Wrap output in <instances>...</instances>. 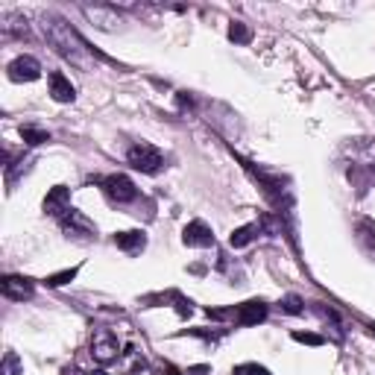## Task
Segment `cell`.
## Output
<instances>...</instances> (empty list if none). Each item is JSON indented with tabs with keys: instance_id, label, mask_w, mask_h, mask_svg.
Returning <instances> with one entry per match:
<instances>
[{
	"instance_id": "cell-1",
	"label": "cell",
	"mask_w": 375,
	"mask_h": 375,
	"mask_svg": "<svg viewBox=\"0 0 375 375\" xmlns=\"http://www.w3.org/2000/svg\"><path fill=\"white\" fill-rule=\"evenodd\" d=\"M44 35L50 38V44L56 47V53L62 59H68L71 65H77L79 71H91L94 68V62L103 59L100 53H94L88 44L82 41V35L71 27V24H65L62 18L56 15H47L44 18Z\"/></svg>"
},
{
	"instance_id": "cell-2",
	"label": "cell",
	"mask_w": 375,
	"mask_h": 375,
	"mask_svg": "<svg viewBox=\"0 0 375 375\" xmlns=\"http://www.w3.org/2000/svg\"><path fill=\"white\" fill-rule=\"evenodd\" d=\"M126 162L135 167V170H141V173H159L164 167V156L152 144H135V147H129Z\"/></svg>"
},
{
	"instance_id": "cell-3",
	"label": "cell",
	"mask_w": 375,
	"mask_h": 375,
	"mask_svg": "<svg viewBox=\"0 0 375 375\" xmlns=\"http://www.w3.org/2000/svg\"><path fill=\"white\" fill-rule=\"evenodd\" d=\"M103 191H106L108 200L118 203V206L132 203V200L138 196V188L132 185V179H129V176H123V173H112V176H106V179H103Z\"/></svg>"
},
{
	"instance_id": "cell-4",
	"label": "cell",
	"mask_w": 375,
	"mask_h": 375,
	"mask_svg": "<svg viewBox=\"0 0 375 375\" xmlns=\"http://www.w3.org/2000/svg\"><path fill=\"white\" fill-rule=\"evenodd\" d=\"M71 211H74L71 208V188H65V185L50 188L47 196H44V214L62 220V217H68Z\"/></svg>"
},
{
	"instance_id": "cell-5",
	"label": "cell",
	"mask_w": 375,
	"mask_h": 375,
	"mask_svg": "<svg viewBox=\"0 0 375 375\" xmlns=\"http://www.w3.org/2000/svg\"><path fill=\"white\" fill-rule=\"evenodd\" d=\"M91 355H94V361H100V364L118 361V337L108 332V328H100V332L94 335V340H91Z\"/></svg>"
},
{
	"instance_id": "cell-6",
	"label": "cell",
	"mask_w": 375,
	"mask_h": 375,
	"mask_svg": "<svg viewBox=\"0 0 375 375\" xmlns=\"http://www.w3.org/2000/svg\"><path fill=\"white\" fill-rule=\"evenodd\" d=\"M41 77V65L33 56H18L15 62H9V79L12 82H33Z\"/></svg>"
},
{
	"instance_id": "cell-7",
	"label": "cell",
	"mask_w": 375,
	"mask_h": 375,
	"mask_svg": "<svg viewBox=\"0 0 375 375\" xmlns=\"http://www.w3.org/2000/svg\"><path fill=\"white\" fill-rule=\"evenodd\" d=\"M264 320H267V305H264L261 299H250L240 308H235V323L237 325H258Z\"/></svg>"
},
{
	"instance_id": "cell-8",
	"label": "cell",
	"mask_w": 375,
	"mask_h": 375,
	"mask_svg": "<svg viewBox=\"0 0 375 375\" xmlns=\"http://www.w3.org/2000/svg\"><path fill=\"white\" fill-rule=\"evenodd\" d=\"M182 240H185V247L206 250V247H211V244H214V235H211V229L203 223V220H194V223H188V226H185Z\"/></svg>"
},
{
	"instance_id": "cell-9",
	"label": "cell",
	"mask_w": 375,
	"mask_h": 375,
	"mask_svg": "<svg viewBox=\"0 0 375 375\" xmlns=\"http://www.w3.org/2000/svg\"><path fill=\"white\" fill-rule=\"evenodd\" d=\"M59 223H62L65 232H68V237H71V235H77V237H94V235H97L94 223H91L88 217H82L79 211H71L68 217H62Z\"/></svg>"
},
{
	"instance_id": "cell-10",
	"label": "cell",
	"mask_w": 375,
	"mask_h": 375,
	"mask_svg": "<svg viewBox=\"0 0 375 375\" xmlns=\"http://www.w3.org/2000/svg\"><path fill=\"white\" fill-rule=\"evenodd\" d=\"M0 288H4V296H6V299H15V302L30 299V296H33V291H35V288H33V281H30V279H24V276H6Z\"/></svg>"
},
{
	"instance_id": "cell-11",
	"label": "cell",
	"mask_w": 375,
	"mask_h": 375,
	"mask_svg": "<svg viewBox=\"0 0 375 375\" xmlns=\"http://www.w3.org/2000/svg\"><path fill=\"white\" fill-rule=\"evenodd\" d=\"M50 97L56 100V103H74V97H77V88L71 85V79L65 77V74H50Z\"/></svg>"
},
{
	"instance_id": "cell-12",
	"label": "cell",
	"mask_w": 375,
	"mask_h": 375,
	"mask_svg": "<svg viewBox=\"0 0 375 375\" xmlns=\"http://www.w3.org/2000/svg\"><path fill=\"white\" fill-rule=\"evenodd\" d=\"M115 247L129 252V255H138L147 247V235L144 232H118L115 235Z\"/></svg>"
},
{
	"instance_id": "cell-13",
	"label": "cell",
	"mask_w": 375,
	"mask_h": 375,
	"mask_svg": "<svg viewBox=\"0 0 375 375\" xmlns=\"http://www.w3.org/2000/svg\"><path fill=\"white\" fill-rule=\"evenodd\" d=\"M82 12L94 21V24L106 27V30H112L115 24H121V18L112 12V9H106V6H82Z\"/></svg>"
},
{
	"instance_id": "cell-14",
	"label": "cell",
	"mask_w": 375,
	"mask_h": 375,
	"mask_svg": "<svg viewBox=\"0 0 375 375\" xmlns=\"http://www.w3.org/2000/svg\"><path fill=\"white\" fill-rule=\"evenodd\" d=\"M255 235H261V223H250V226H240V229H235V232H232L229 244H232L235 250H240V247L252 244V240H255Z\"/></svg>"
},
{
	"instance_id": "cell-15",
	"label": "cell",
	"mask_w": 375,
	"mask_h": 375,
	"mask_svg": "<svg viewBox=\"0 0 375 375\" xmlns=\"http://www.w3.org/2000/svg\"><path fill=\"white\" fill-rule=\"evenodd\" d=\"M21 138H24V144H30V147H38L44 141H50V132H44L38 126H21Z\"/></svg>"
},
{
	"instance_id": "cell-16",
	"label": "cell",
	"mask_w": 375,
	"mask_h": 375,
	"mask_svg": "<svg viewBox=\"0 0 375 375\" xmlns=\"http://www.w3.org/2000/svg\"><path fill=\"white\" fill-rule=\"evenodd\" d=\"M229 38L235 44H250L252 41V30L244 24V21H232V27H229Z\"/></svg>"
},
{
	"instance_id": "cell-17",
	"label": "cell",
	"mask_w": 375,
	"mask_h": 375,
	"mask_svg": "<svg viewBox=\"0 0 375 375\" xmlns=\"http://www.w3.org/2000/svg\"><path fill=\"white\" fill-rule=\"evenodd\" d=\"M0 375H24V366H21V358L15 352H6L4 366H0Z\"/></svg>"
},
{
	"instance_id": "cell-18",
	"label": "cell",
	"mask_w": 375,
	"mask_h": 375,
	"mask_svg": "<svg viewBox=\"0 0 375 375\" xmlns=\"http://www.w3.org/2000/svg\"><path fill=\"white\" fill-rule=\"evenodd\" d=\"M77 273H79V267H68V270H62V273H53V276H47V284H50V288H62V284L74 281Z\"/></svg>"
},
{
	"instance_id": "cell-19",
	"label": "cell",
	"mask_w": 375,
	"mask_h": 375,
	"mask_svg": "<svg viewBox=\"0 0 375 375\" xmlns=\"http://www.w3.org/2000/svg\"><path fill=\"white\" fill-rule=\"evenodd\" d=\"M281 311H284V314H293V317H296V314H302V311H305V302H302V299H299L296 293H288V296L281 299Z\"/></svg>"
},
{
	"instance_id": "cell-20",
	"label": "cell",
	"mask_w": 375,
	"mask_h": 375,
	"mask_svg": "<svg viewBox=\"0 0 375 375\" xmlns=\"http://www.w3.org/2000/svg\"><path fill=\"white\" fill-rule=\"evenodd\" d=\"M232 375H273L267 366H261V364H240L232 369Z\"/></svg>"
},
{
	"instance_id": "cell-21",
	"label": "cell",
	"mask_w": 375,
	"mask_h": 375,
	"mask_svg": "<svg viewBox=\"0 0 375 375\" xmlns=\"http://www.w3.org/2000/svg\"><path fill=\"white\" fill-rule=\"evenodd\" d=\"M293 340L296 343H305V346H323L325 340L320 337V335H314V332H293Z\"/></svg>"
},
{
	"instance_id": "cell-22",
	"label": "cell",
	"mask_w": 375,
	"mask_h": 375,
	"mask_svg": "<svg viewBox=\"0 0 375 375\" xmlns=\"http://www.w3.org/2000/svg\"><path fill=\"white\" fill-rule=\"evenodd\" d=\"M88 375H106V372H103V369H97V372H88Z\"/></svg>"
},
{
	"instance_id": "cell-23",
	"label": "cell",
	"mask_w": 375,
	"mask_h": 375,
	"mask_svg": "<svg viewBox=\"0 0 375 375\" xmlns=\"http://www.w3.org/2000/svg\"><path fill=\"white\" fill-rule=\"evenodd\" d=\"M369 335H372V337H375V325H369Z\"/></svg>"
}]
</instances>
